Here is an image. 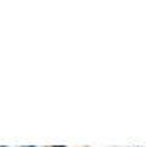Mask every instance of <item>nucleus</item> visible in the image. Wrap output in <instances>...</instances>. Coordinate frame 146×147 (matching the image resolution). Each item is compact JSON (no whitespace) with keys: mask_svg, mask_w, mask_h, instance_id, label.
Listing matches in <instances>:
<instances>
[{"mask_svg":"<svg viewBox=\"0 0 146 147\" xmlns=\"http://www.w3.org/2000/svg\"><path fill=\"white\" fill-rule=\"evenodd\" d=\"M0 147H5V146H0Z\"/></svg>","mask_w":146,"mask_h":147,"instance_id":"nucleus-2","label":"nucleus"},{"mask_svg":"<svg viewBox=\"0 0 146 147\" xmlns=\"http://www.w3.org/2000/svg\"><path fill=\"white\" fill-rule=\"evenodd\" d=\"M28 147H36V146H28Z\"/></svg>","mask_w":146,"mask_h":147,"instance_id":"nucleus-1","label":"nucleus"}]
</instances>
